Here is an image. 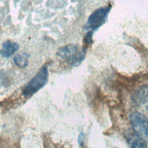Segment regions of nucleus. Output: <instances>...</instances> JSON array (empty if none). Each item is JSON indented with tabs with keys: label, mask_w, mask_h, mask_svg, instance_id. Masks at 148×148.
I'll return each mask as SVG.
<instances>
[{
	"label": "nucleus",
	"mask_w": 148,
	"mask_h": 148,
	"mask_svg": "<svg viewBox=\"0 0 148 148\" xmlns=\"http://www.w3.org/2000/svg\"><path fill=\"white\" fill-rule=\"evenodd\" d=\"M49 79V71L46 66H43L23 89L24 97H29L37 92L47 83Z\"/></svg>",
	"instance_id": "1"
},
{
	"label": "nucleus",
	"mask_w": 148,
	"mask_h": 148,
	"mask_svg": "<svg viewBox=\"0 0 148 148\" xmlns=\"http://www.w3.org/2000/svg\"><path fill=\"white\" fill-rule=\"evenodd\" d=\"M86 49L83 48L82 51H78L77 48L74 45H68L59 48L57 54L58 57L65 60L70 65L77 66L84 59Z\"/></svg>",
	"instance_id": "2"
},
{
	"label": "nucleus",
	"mask_w": 148,
	"mask_h": 148,
	"mask_svg": "<svg viewBox=\"0 0 148 148\" xmlns=\"http://www.w3.org/2000/svg\"><path fill=\"white\" fill-rule=\"evenodd\" d=\"M130 122L137 136L148 141V120L145 115L138 112H134L130 115Z\"/></svg>",
	"instance_id": "3"
},
{
	"label": "nucleus",
	"mask_w": 148,
	"mask_h": 148,
	"mask_svg": "<svg viewBox=\"0 0 148 148\" xmlns=\"http://www.w3.org/2000/svg\"><path fill=\"white\" fill-rule=\"evenodd\" d=\"M110 10L109 6L101 7L96 9L88 18L86 28L94 31L102 25L106 20Z\"/></svg>",
	"instance_id": "4"
},
{
	"label": "nucleus",
	"mask_w": 148,
	"mask_h": 148,
	"mask_svg": "<svg viewBox=\"0 0 148 148\" xmlns=\"http://www.w3.org/2000/svg\"><path fill=\"white\" fill-rule=\"evenodd\" d=\"M132 100L136 106L148 110V86L143 85L137 88L133 93Z\"/></svg>",
	"instance_id": "5"
},
{
	"label": "nucleus",
	"mask_w": 148,
	"mask_h": 148,
	"mask_svg": "<svg viewBox=\"0 0 148 148\" xmlns=\"http://www.w3.org/2000/svg\"><path fill=\"white\" fill-rule=\"evenodd\" d=\"M19 48L18 45L14 42L6 40L2 44L1 54L2 57L9 58L12 56Z\"/></svg>",
	"instance_id": "6"
},
{
	"label": "nucleus",
	"mask_w": 148,
	"mask_h": 148,
	"mask_svg": "<svg viewBox=\"0 0 148 148\" xmlns=\"http://www.w3.org/2000/svg\"><path fill=\"white\" fill-rule=\"evenodd\" d=\"M13 61L15 65L20 68H24L28 65L27 58L21 54H16L13 58Z\"/></svg>",
	"instance_id": "7"
},
{
	"label": "nucleus",
	"mask_w": 148,
	"mask_h": 148,
	"mask_svg": "<svg viewBox=\"0 0 148 148\" xmlns=\"http://www.w3.org/2000/svg\"><path fill=\"white\" fill-rule=\"evenodd\" d=\"M130 145V148H147L145 141L139 137L132 139Z\"/></svg>",
	"instance_id": "8"
},
{
	"label": "nucleus",
	"mask_w": 148,
	"mask_h": 148,
	"mask_svg": "<svg viewBox=\"0 0 148 148\" xmlns=\"http://www.w3.org/2000/svg\"><path fill=\"white\" fill-rule=\"evenodd\" d=\"M84 139H85V134L83 132H81L78 136V139H77V141H78V143L80 146H82L84 144Z\"/></svg>",
	"instance_id": "9"
},
{
	"label": "nucleus",
	"mask_w": 148,
	"mask_h": 148,
	"mask_svg": "<svg viewBox=\"0 0 148 148\" xmlns=\"http://www.w3.org/2000/svg\"><path fill=\"white\" fill-rule=\"evenodd\" d=\"M113 148H118V147H113Z\"/></svg>",
	"instance_id": "10"
}]
</instances>
